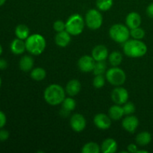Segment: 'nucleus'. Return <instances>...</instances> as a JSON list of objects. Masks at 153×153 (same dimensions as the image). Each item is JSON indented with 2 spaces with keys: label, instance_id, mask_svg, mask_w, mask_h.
<instances>
[{
  "label": "nucleus",
  "instance_id": "24",
  "mask_svg": "<svg viewBox=\"0 0 153 153\" xmlns=\"http://www.w3.org/2000/svg\"><path fill=\"white\" fill-rule=\"evenodd\" d=\"M101 147L94 142H88L85 143L82 149V153H100Z\"/></svg>",
  "mask_w": 153,
  "mask_h": 153
},
{
  "label": "nucleus",
  "instance_id": "4",
  "mask_svg": "<svg viewBox=\"0 0 153 153\" xmlns=\"http://www.w3.org/2000/svg\"><path fill=\"white\" fill-rule=\"evenodd\" d=\"M85 21L79 13L71 15L66 22V31L72 36L79 35L85 28Z\"/></svg>",
  "mask_w": 153,
  "mask_h": 153
},
{
  "label": "nucleus",
  "instance_id": "32",
  "mask_svg": "<svg viewBox=\"0 0 153 153\" xmlns=\"http://www.w3.org/2000/svg\"><path fill=\"white\" fill-rule=\"evenodd\" d=\"M53 28L57 32H61V31H65L66 22H64L63 20H61V19L56 20L53 24Z\"/></svg>",
  "mask_w": 153,
  "mask_h": 153
},
{
  "label": "nucleus",
  "instance_id": "22",
  "mask_svg": "<svg viewBox=\"0 0 153 153\" xmlns=\"http://www.w3.org/2000/svg\"><path fill=\"white\" fill-rule=\"evenodd\" d=\"M152 140V135L148 131H142L137 134L135 137L136 143L139 146H144L150 143Z\"/></svg>",
  "mask_w": 153,
  "mask_h": 153
},
{
  "label": "nucleus",
  "instance_id": "2",
  "mask_svg": "<svg viewBox=\"0 0 153 153\" xmlns=\"http://www.w3.org/2000/svg\"><path fill=\"white\" fill-rule=\"evenodd\" d=\"M123 52L129 58H140L147 52V46L140 40H128L123 43Z\"/></svg>",
  "mask_w": 153,
  "mask_h": 153
},
{
  "label": "nucleus",
  "instance_id": "9",
  "mask_svg": "<svg viewBox=\"0 0 153 153\" xmlns=\"http://www.w3.org/2000/svg\"><path fill=\"white\" fill-rule=\"evenodd\" d=\"M95 64L96 61L92 56L84 55L79 58L78 61V67L82 72L90 73V72H93Z\"/></svg>",
  "mask_w": 153,
  "mask_h": 153
},
{
  "label": "nucleus",
  "instance_id": "29",
  "mask_svg": "<svg viewBox=\"0 0 153 153\" xmlns=\"http://www.w3.org/2000/svg\"><path fill=\"white\" fill-rule=\"evenodd\" d=\"M145 34H146L145 31L143 28H140V27H137V28L130 29V36L133 39L142 40L145 37Z\"/></svg>",
  "mask_w": 153,
  "mask_h": 153
},
{
  "label": "nucleus",
  "instance_id": "33",
  "mask_svg": "<svg viewBox=\"0 0 153 153\" xmlns=\"http://www.w3.org/2000/svg\"><path fill=\"white\" fill-rule=\"evenodd\" d=\"M10 137V133L8 131L4 128H0V141H6Z\"/></svg>",
  "mask_w": 153,
  "mask_h": 153
},
{
  "label": "nucleus",
  "instance_id": "10",
  "mask_svg": "<svg viewBox=\"0 0 153 153\" xmlns=\"http://www.w3.org/2000/svg\"><path fill=\"white\" fill-rule=\"evenodd\" d=\"M86 120L81 114H75L70 118V126L76 132L84 131L86 127Z\"/></svg>",
  "mask_w": 153,
  "mask_h": 153
},
{
  "label": "nucleus",
  "instance_id": "16",
  "mask_svg": "<svg viewBox=\"0 0 153 153\" xmlns=\"http://www.w3.org/2000/svg\"><path fill=\"white\" fill-rule=\"evenodd\" d=\"M81 88H82V85L80 82L77 79H72L69 81L66 85L65 91L70 97H75L79 94Z\"/></svg>",
  "mask_w": 153,
  "mask_h": 153
},
{
  "label": "nucleus",
  "instance_id": "17",
  "mask_svg": "<svg viewBox=\"0 0 153 153\" xmlns=\"http://www.w3.org/2000/svg\"><path fill=\"white\" fill-rule=\"evenodd\" d=\"M10 48L12 53L17 55H22L26 50L25 41L23 40L17 38V37L12 40L10 45Z\"/></svg>",
  "mask_w": 153,
  "mask_h": 153
},
{
  "label": "nucleus",
  "instance_id": "20",
  "mask_svg": "<svg viewBox=\"0 0 153 153\" xmlns=\"http://www.w3.org/2000/svg\"><path fill=\"white\" fill-rule=\"evenodd\" d=\"M125 115L122 106L120 105H112L108 110V116L113 120H119Z\"/></svg>",
  "mask_w": 153,
  "mask_h": 153
},
{
  "label": "nucleus",
  "instance_id": "34",
  "mask_svg": "<svg viewBox=\"0 0 153 153\" xmlns=\"http://www.w3.org/2000/svg\"><path fill=\"white\" fill-rule=\"evenodd\" d=\"M7 123V117L4 113L1 111H0V128H4V126L6 125Z\"/></svg>",
  "mask_w": 153,
  "mask_h": 153
},
{
  "label": "nucleus",
  "instance_id": "5",
  "mask_svg": "<svg viewBox=\"0 0 153 153\" xmlns=\"http://www.w3.org/2000/svg\"><path fill=\"white\" fill-rule=\"evenodd\" d=\"M111 38L118 43H124L129 40L130 29L123 24H114L109 29Z\"/></svg>",
  "mask_w": 153,
  "mask_h": 153
},
{
  "label": "nucleus",
  "instance_id": "8",
  "mask_svg": "<svg viewBox=\"0 0 153 153\" xmlns=\"http://www.w3.org/2000/svg\"><path fill=\"white\" fill-rule=\"evenodd\" d=\"M128 92L126 88L123 87L117 86L111 92V100L115 104L122 105L127 102L128 100Z\"/></svg>",
  "mask_w": 153,
  "mask_h": 153
},
{
  "label": "nucleus",
  "instance_id": "40",
  "mask_svg": "<svg viewBox=\"0 0 153 153\" xmlns=\"http://www.w3.org/2000/svg\"><path fill=\"white\" fill-rule=\"evenodd\" d=\"M1 84H2V81H1V77H0V88H1Z\"/></svg>",
  "mask_w": 153,
  "mask_h": 153
},
{
  "label": "nucleus",
  "instance_id": "39",
  "mask_svg": "<svg viewBox=\"0 0 153 153\" xmlns=\"http://www.w3.org/2000/svg\"><path fill=\"white\" fill-rule=\"evenodd\" d=\"M3 52V49H2V46H1V45L0 44V56L1 55V54H2Z\"/></svg>",
  "mask_w": 153,
  "mask_h": 153
},
{
  "label": "nucleus",
  "instance_id": "23",
  "mask_svg": "<svg viewBox=\"0 0 153 153\" xmlns=\"http://www.w3.org/2000/svg\"><path fill=\"white\" fill-rule=\"evenodd\" d=\"M46 76V72L42 67H36L31 70V79H34V81H40L43 80Z\"/></svg>",
  "mask_w": 153,
  "mask_h": 153
},
{
  "label": "nucleus",
  "instance_id": "27",
  "mask_svg": "<svg viewBox=\"0 0 153 153\" xmlns=\"http://www.w3.org/2000/svg\"><path fill=\"white\" fill-rule=\"evenodd\" d=\"M96 4L100 11H107L113 6L114 0H97Z\"/></svg>",
  "mask_w": 153,
  "mask_h": 153
},
{
  "label": "nucleus",
  "instance_id": "13",
  "mask_svg": "<svg viewBox=\"0 0 153 153\" xmlns=\"http://www.w3.org/2000/svg\"><path fill=\"white\" fill-rule=\"evenodd\" d=\"M91 56L95 61H105L108 58V49L105 45H97L93 49Z\"/></svg>",
  "mask_w": 153,
  "mask_h": 153
},
{
  "label": "nucleus",
  "instance_id": "21",
  "mask_svg": "<svg viewBox=\"0 0 153 153\" xmlns=\"http://www.w3.org/2000/svg\"><path fill=\"white\" fill-rule=\"evenodd\" d=\"M15 35L17 38L25 40L30 35V29L27 25L19 24L15 28Z\"/></svg>",
  "mask_w": 153,
  "mask_h": 153
},
{
  "label": "nucleus",
  "instance_id": "30",
  "mask_svg": "<svg viewBox=\"0 0 153 153\" xmlns=\"http://www.w3.org/2000/svg\"><path fill=\"white\" fill-rule=\"evenodd\" d=\"M105 84V78L103 76V75H97L93 80V85L97 89L103 88Z\"/></svg>",
  "mask_w": 153,
  "mask_h": 153
},
{
  "label": "nucleus",
  "instance_id": "12",
  "mask_svg": "<svg viewBox=\"0 0 153 153\" xmlns=\"http://www.w3.org/2000/svg\"><path fill=\"white\" fill-rule=\"evenodd\" d=\"M139 126V120L133 115H127L122 122V126L129 133H134Z\"/></svg>",
  "mask_w": 153,
  "mask_h": 153
},
{
  "label": "nucleus",
  "instance_id": "14",
  "mask_svg": "<svg viewBox=\"0 0 153 153\" xmlns=\"http://www.w3.org/2000/svg\"><path fill=\"white\" fill-rule=\"evenodd\" d=\"M126 23L129 29L140 27L141 24V16L137 12H131L126 18Z\"/></svg>",
  "mask_w": 153,
  "mask_h": 153
},
{
  "label": "nucleus",
  "instance_id": "7",
  "mask_svg": "<svg viewBox=\"0 0 153 153\" xmlns=\"http://www.w3.org/2000/svg\"><path fill=\"white\" fill-rule=\"evenodd\" d=\"M85 23L91 30H97L101 28L103 22L102 15L100 10L91 9L85 15Z\"/></svg>",
  "mask_w": 153,
  "mask_h": 153
},
{
  "label": "nucleus",
  "instance_id": "26",
  "mask_svg": "<svg viewBox=\"0 0 153 153\" xmlns=\"http://www.w3.org/2000/svg\"><path fill=\"white\" fill-rule=\"evenodd\" d=\"M61 105H62L63 110L70 113V111H73L76 108V102L74 99L71 98V97H67V98L64 99Z\"/></svg>",
  "mask_w": 153,
  "mask_h": 153
},
{
  "label": "nucleus",
  "instance_id": "19",
  "mask_svg": "<svg viewBox=\"0 0 153 153\" xmlns=\"http://www.w3.org/2000/svg\"><path fill=\"white\" fill-rule=\"evenodd\" d=\"M34 61L33 58L29 55H25L22 57L19 60V68L23 72H29L31 71L34 67Z\"/></svg>",
  "mask_w": 153,
  "mask_h": 153
},
{
  "label": "nucleus",
  "instance_id": "35",
  "mask_svg": "<svg viewBox=\"0 0 153 153\" xmlns=\"http://www.w3.org/2000/svg\"><path fill=\"white\" fill-rule=\"evenodd\" d=\"M137 150H138L137 146L136 144H134V143H131V144H129L127 146V151H128V152L137 153Z\"/></svg>",
  "mask_w": 153,
  "mask_h": 153
},
{
  "label": "nucleus",
  "instance_id": "6",
  "mask_svg": "<svg viewBox=\"0 0 153 153\" xmlns=\"http://www.w3.org/2000/svg\"><path fill=\"white\" fill-rule=\"evenodd\" d=\"M105 78L108 82L114 86H121L126 80L125 71L118 67H113L108 70L105 73Z\"/></svg>",
  "mask_w": 153,
  "mask_h": 153
},
{
  "label": "nucleus",
  "instance_id": "18",
  "mask_svg": "<svg viewBox=\"0 0 153 153\" xmlns=\"http://www.w3.org/2000/svg\"><path fill=\"white\" fill-rule=\"evenodd\" d=\"M117 143L114 139L107 138L102 143L101 151L103 153H114L117 151Z\"/></svg>",
  "mask_w": 153,
  "mask_h": 153
},
{
  "label": "nucleus",
  "instance_id": "28",
  "mask_svg": "<svg viewBox=\"0 0 153 153\" xmlns=\"http://www.w3.org/2000/svg\"><path fill=\"white\" fill-rule=\"evenodd\" d=\"M106 68H107V65H106V63L105 61H96L93 73H94L95 76L103 75L104 73H106Z\"/></svg>",
  "mask_w": 153,
  "mask_h": 153
},
{
  "label": "nucleus",
  "instance_id": "15",
  "mask_svg": "<svg viewBox=\"0 0 153 153\" xmlns=\"http://www.w3.org/2000/svg\"><path fill=\"white\" fill-rule=\"evenodd\" d=\"M71 34H69L66 30L61 32H58L55 37V43L59 47H66L71 42Z\"/></svg>",
  "mask_w": 153,
  "mask_h": 153
},
{
  "label": "nucleus",
  "instance_id": "31",
  "mask_svg": "<svg viewBox=\"0 0 153 153\" xmlns=\"http://www.w3.org/2000/svg\"><path fill=\"white\" fill-rule=\"evenodd\" d=\"M122 107L126 115H131L135 112V105L132 102H126L125 104L123 105Z\"/></svg>",
  "mask_w": 153,
  "mask_h": 153
},
{
  "label": "nucleus",
  "instance_id": "1",
  "mask_svg": "<svg viewBox=\"0 0 153 153\" xmlns=\"http://www.w3.org/2000/svg\"><path fill=\"white\" fill-rule=\"evenodd\" d=\"M65 93L66 91L62 86L57 84H52L45 89L43 98L48 104L55 106L62 103L66 98Z\"/></svg>",
  "mask_w": 153,
  "mask_h": 153
},
{
  "label": "nucleus",
  "instance_id": "25",
  "mask_svg": "<svg viewBox=\"0 0 153 153\" xmlns=\"http://www.w3.org/2000/svg\"><path fill=\"white\" fill-rule=\"evenodd\" d=\"M108 61L113 67H118L123 61V55L118 51L111 52L108 56Z\"/></svg>",
  "mask_w": 153,
  "mask_h": 153
},
{
  "label": "nucleus",
  "instance_id": "37",
  "mask_svg": "<svg viewBox=\"0 0 153 153\" xmlns=\"http://www.w3.org/2000/svg\"><path fill=\"white\" fill-rule=\"evenodd\" d=\"M8 66V64H7V61L6 60L3 59V58H0V70H5L6 68Z\"/></svg>",
  "mask_w": 153,
  "mask_h": 153
},
{
  "label": "nucleus",
  "instance_id": "38",
  "mask_svg": "<svg viewBox=\"0 0 153 153\" xmlns=\"http://www.w3.org/2000/svg\"><path fill=\"white\" fill-rule=\"evenodd\" d=\"M6 2V0H0V7L2 5H4V3Z\"/></svg>",
  "mask_w": 153,
  "mask_h": 153
},
{
  "label": "nucleus",
  "instance_id": "36",
  "mask_svg": "<svg viewBox=\"0 0 153 153\" xmlns=\"http://www.w3.org/2000/svg\"><path fill=\"white\" fill-rule=\"evenodd\" d=\"M146 14L149 17L152 18L153 19V2L150 3L146 7Z\"/></svg>",
  "mask_w": 153,
  "mask_h": 153
},
{
  "label": "nucleus",
  "instance_id": "3",
  "mask_svg": "<svg viewBox=\"0 0 153 153\" xmlns=\"http://www.w3.org/2000/svg\"><path fill=\"white\" fill-rule=\"evenodd\" d=\"M25 43L26 50L34 55H39L43 53L46 46V40L39 34H30L25 40Z\"/></svg>",
  "mask_w": 153,
  "mask_h": 153
},
{
  "label": "nucleus",
  "instance_id": "11",
  "mask_svg": "<svg viewBox=\"0 0 153 153\" xmlns=\"http://www.w3.org/2000/svg\"><path fill=\"white\" fill-rule=\"evenodd\" d=\"M111 120L110 117L105 114H97L94 118V123L96 126L102 130L108 129L111 126Z\"/></svg>",
  "mask_w": 153,
  "mask_h": 153
}]
</instances>
